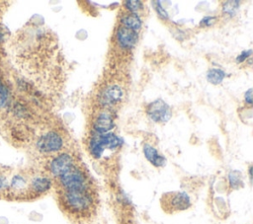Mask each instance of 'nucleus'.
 I'll return each instance as SVG.
<instances>
[{
	"label": "nucleus",
	"mask_w": 253,
	"mask_h": 224,
	"mask_svg": "<svg viewBox=\"0 0 253 224\" xmlns=\"http://www.w3.org/2000/svg\"><path fill=\"white\" fill-rule=\"evenodd\" d=\"M124 90L120 85L112 84L103 88L99 94L98 101L104 108L108 109L119 104L124 99Z\"/></svg>",
	"instance_id": "9"
},
{
	"label": "nucleus",
	"mask_w": 253,
	"mask_h": 224,
	"mask_svg": "<svg viewBox=\"0 0 253 224\" xmlns=\"http://www.w3.org/2000/svg\"><path fill=\"white\" fill-rule=\"evenodd\" d=\"M226 77V73L224 70L219 68H212L207 73V80L214 85L221 84Z\"/></svg>",
	"instance_id": "15"
},
{
	"label": "nucleus",
	"mask_w": 253,
	"mask_h": 224,
	"mask_svg": "<svg viewBox=\"0 0 253 224\" xmlns=\"http://www.w3.org/2000/svg\"><path fill=\"white\" fill-rule=\"evenodd\" d=\"M215 22H216V18L215 17L207 16V17L203 18V20L201 21V26L202 27H211Z\"/></svg>",
	"instance_id": "21"
},
{
	"label": "nucleus",
	"mask_w": 253,
	"mask_h": 224,
	"mask_svg": "<svg viewBox=\"0 0 253 224\" xmlns=\"http://www.w3.org/2000/svg\"><path fill=\"white\" fill-rule=\"evenodd\" d=\"M59 191H87L91 190L89 179L83 169L76 165L66 174L56 179Z\"/></svg>",
	"instance_id": "3"
},
{
	"label": "nucleus",
	"mask_w": 253,
	"mask_h": 224,
	"mask_svg": "<svg viewBox=\"0 0 253 224\" xmlns=\"http://www.w3.org/2000/svg\"><path fill=\"white\" fill-rule=\"evenodd\" d=\"M155 10L158 14V16L163 19V20H168V14L166 12V10L160 5V2H155Z\"/></svg>",
	"instance_id": "20"
},
{
	"label": "nucleus",
	"mask_w": 253,
	"mask_h": 224,
	"mask_svg": "<svg viewBox=\"0 0 253 224\" xmlns=\"http://www.w3.org/2000/svg\"><path fill=\"white\" fill-rule=\"evenodd\" d=\"M65 145V139L61 134L55 130H50L41 135L37 142V150L42 154H54L58 153Z\"/></svg>",
	"instance_id": "4"
},
{
	"label": "nucleus",
	"mask_w": 253,
	"mask_h": 224,
	"mask_svg": "<svg viewBox=\"0 0 253 224\" xmlns=\"http://www.w3.org/2000/svg\"><path fill=\"white\" fill-rule=\"evenodd\" d=\"M244 101L248 105L252 104V89H249L248 91L245 92V94H244Z\"/></svg>",
	"instance_id": "23"
},
{
	"label": "nucleus",
	"mask_w": 253,
	"mask_h": 224,
	"mask_svg": "<svg viewBox=\"0 0 253 224\" xmlns=\"http://www.w3.org/2000/svg\"><path fill=\"white\" fill-rule=\"evenodd\" d=\"M239 7L238 1H227L223 5V12L227 15H234Z\"/></svg>",
	"instance_id": "19"
},
{
	"label": "nucleus",
	"mask_w": 253,
	"mask_h": 224,
	"mask_svg": "<svg viewBox=\"0 0 253 224\" xmlns=\"http://www.w3.org/2000/svg\"><path fill=\"white\" fill-rule=\"evenodd\" d=\"M120 23H121V26H123L125 28H128L130 30H133L137 33L142 29V26H143L141 17L137 14L130 13V12L124 13L121 16Z\"/></svg>",
	"instance_id": "14"
},
{
	"label": "nucleus",
	"mask_w": 253,
	"mask_h": 224,
	"mask_svg": "<svg viewBox=\"0 0 253 224\" xmlns=\"http://www.w3.org/2000/svg\"><path fill=\"white\" fill-rule=\"evenodd\" d=\"M9 176L8 172L0 168V196L7 195L9 188Z\"/></svg>",
	"instance_id": "16"
},
{
	"label": "nucleus",
	"mask_w": 253,
	"mask_h": 224,
	"mask_svg": "<svg viewBox=\"0 0 253 224\" xmlns=\"http://www.w3.org/2000/svg\"><path fill=\"white\" fill-rule=\"evenodd\" d=\"M92 125L95 130V133H108L111 129H113L115 125L114 117L111 111L106 108L100 110L94 117Z\"/></svg>",
	"instance_id": "12"
},
{
	"label": "nucleus",
	"mask_w": 253,
	"mask_h": 224,
	"mask_svg": "<svg viewBox=\"0 0 253 224\" xmlns=\"http://www.w3.org/2000/svg\"><path fill=\"white\" fill-rule=\"evenodd\" d=\"M29 178L27 175L17 173L9 179V188L7 196L12 199H26L30 198L29 193Z\"/></svg>",
	"instance_id": "7"
},
{
	"label": "nucleus",
	"mask_w": 253,
	"mask_h": 224,
	"mask_svg": "<svg viewBox=\"0 0 253 224\" xmlns=\"http://www.w3.org/2000/svg\"><path fill=\"white\" fill-rule=\"evenodd\" d=\"M52 187V180L49 175L34 174L29 178L30 198H37L47 194Z\"/></svg>",
	"instance_id": "8"
},
{
	"label": "nucleus",
	"mask_w": 253,
	"mask_h": 224,
	"mask_svg": "<svg viewBox=\"0 0 253 224\" xmlns=\"http://www.w3.org/2000/svg\"><path fill=\"white\" fill-rule=\"evenodd\" d=\"M147 114L154 123H166L171 118V109L163 100H155L147 108Z\"/></svg>",
	"instance_id": "10"
},
{
	"label": "nucleus",
	"mask_w": 253,
	"mask_h": 224,
	"mask_svg": "<svg viewBox=\"0 0 253 224\" xmlns=\"http://www.w3.org/2000/svg\"><path fill=\"white\" fill-rule=\"evenodd\" d=\"M4 87V84H2V82H1V80H0V90H1L2 88Z\"/></svg>",
	"instance_id": "24"
},
{
	"label": "nucleus",
	"mask_w": 253,
	"mask_h": 224,
	"mask_svg": "<svg viewBox=\"0 0 253 224\" xmlns=\"http://www.w3.org/2000/svg\"><path fill=\"white\" fill-rule=\"evenodd\" d=\"M122 145V139L114 133H95L89 138L88 150L94 159H101L107 151H115Z\"/></svg>",
	"instance_id": "2"
},
{
	"label": "nucleus",
	"mask_w": 253,
	"mask_h": 224,
	"mask_svg": "<svg viewBox=\"0 0 253 224\" xmlns=\"http://www.w3.org/2000/svg\"><path fill=\"white\" fill-rule=\"evenodd\" d=\"M144 154L147 160L156 168L163 167L166 163V159L163 155H161L156 149L151 144L144 145Z\"/></svg>",
	"instance_id": "13"
},
{
	"label": "nucleus",
	"mask_w": 253,
	"mask_h": 224,
	"mask_svg": "<svg viewBox=\"0 0 253 224\" xmlns=\"http://www.w3.org/2000/svg\"><path fill=\"white\" fill-rule=\"evenodd\" d=\"M116 44L120 49L125 50H130L137 45L139 41V35L137 32L120 26L115 33Z\"/></svg>",
	"instance_id": "11"
},
{
	"label": "nucleus",
	"mask_w": 253,
	"mask_h": 224,
	"mask_svg": "<svg viewBox=\"0 0 253 224\" xmlns=\"http://www.w3.org/2000/svg\"><path fill=\"white\" fill-rule=\"evenodd\" d=\"M125 7L128 9V12L139 15V12L144 9V3L142 1H126L125 2Z\"/></svg>",
	"instance_id": "18"
},
{
	"label": "nucleus",
	"mask_w": 253,
	"mask_h": 224,
	"mask_svg": "<svg viewBox=\"0 0 253 224\" xmlns=\"http://www.w3.org/2000/svg\"><path fill=\"white\" fill-rule=\"evenodd\" d=\"M62 209L76 218H85L95 209V195L87 191H58Z\"/></svg>",
	"instance_id": "1"
},
{
	"label": "nucleus",
	"mask_w": 253,
	"mask_h": 224,
	"mask_svg": "<svg viewBox=\"0 0 253 224\" xmlns=\"http://www.w3.org/2000/svg\"><path fill=\"white\" fill-rule=\"evenodd\" d=\"M76 165L77 164L74 155L68 152H62L51 158L48 164V170L52 178L57 179L73 169Z\"/></svg>",
	"instance_id": "6"
},
{
	"label": "nucleus",
	"mask_w": 253,
	"mask_h": 224,
	"mask_svg": "<svg viewBox=\"0 0 253 224\" xmlns=\"http://www.w3.org/2000/svg\"><path fill=\"white\" fill-rule=\"evenodd\" d=\"M228 183H229V186L231 189L233 190H236V189H239L240 187H242V178H241V175L239 172H236V171H231L229 174H228Z\"/></svg>",
	"instance_id": "17"
},
{
	"label": "nucleus",
	"mask_w": 253,
	"mask_h": 224,
	"mask_svg": "<svg viewBox=\"0 0 253 224\" xmlns=\"http://www.w3.org/2000/svg\"><path fill=\"white\" fill-rule=\"evenodd\" d=\"M161 205L168 213L183 211L191 206V199L185 192H172L163 195Z\"/></svg>",
	"instance_id": "5"
},
{
	"label": "nucleus",
	"mask_w": 253,
	"mask_h": 224,
	"mask_svg": "<svg viewBox=\"0 0 253 224\" xmlns=\"http://www.w3.org/2000/svg\"><path fill=\"white\" fill-rule=\"evenodd\" d=\"M250 55H251V50L242 51L241 54L236 58V61H237V62H243V61L246 60Z\"/></svg>",
	"instance_id": "22"
}]
</instances>
